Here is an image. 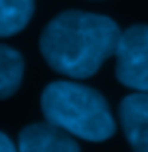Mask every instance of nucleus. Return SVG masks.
Listing matches in <instances>:
<instances>
[{
  "label": "nucleus",
  "instance_id": "f257e3e1",
  "mask_svg": "<svg viewBox=\"0 0 148 152\" xmlns=\"http://www.w3.org/2000/svg\"><path fill=\"white\" fill-rule=\"evenodd\" d=\"M120 28L114 19L86 11H64L41 32V54L56 73L73 79L92 77L116 52Z\"/></svg>",
  "mask_w": 148,
  "mask_h": 152
},
{
  "label": "nucleus",
  "instance_id": "f03ea898",
  "mask_svg": "<svg viewBox=\"0 0 148 152\" xmlns=\"http://www.w3.org/2000/svg\"><path fill=\"white\" fill-rule=\"evenodd\" d=\"M41 111L47 122L64 129L75 139L105 141L116 122L103 94L75 82H52L41 94Z\"/></svg>",
  "mask_w": 148,
  "mask_h": 152
},
{
  "label": "nucleus",
  "instance_id": "7ed1b4c3",
  "mask_svg": "<svg viewBox=\"0 0 148 152\" xmlns=\"http://www.w3.org/2000/svg\"><path fill=\"white\" fill-rule=\"evenodd\" d=\"M114 56L118 82L148 92V24H135L122 30Z\"/></svg>",
  "mask_w": 148,
  "mask_h": 152
},
{
  "label": "nucleus",
  "instance_id": "20e7f679",
  "mask_svg": "<svg viewBox=\"0 0 148 152\" xmlns=\"http://www.w3.org/2000/svg\"><path fill=\"white\" fill-rule=\"evenodd\" d=\"M17 148L22 152H77L80 144L71 133L54 122H34L19 131Z\"/></svg>",
  "mask_w": 148,
  "mask_h": 152
},
{
  "label": "nucleus",
  "instance_id": "39448f33",
  "mask_svg": "<svg viewBox=\"0 0 148 152\" xmlns=\"http://www.w3.org/2000/svg\"><path fill=\"white\" fill-rule=\"evenodd\" d=\"M120 126L133 150L148 152V92L135 90L125 96L118 107Z\"/></svg>",
  "mask_w": 148,
  "mask_h": 152
},
{
  "label": "nucleus",
  "instance_id": "423d86ee",
  "mask_svg": "<svg viewBox=\"0 0 148 152\" xmlns=\"http://www.w3.org/2000/svg\"><path fill=\"white\" fill-rule=\"evenodd\" d=\"M24 77V58L17 49L0 43V99L17 92Z\"/></svg>",
  "mask_w": 148,
  "mask_h": 152
},
{
  "label": "nucleus",
  "instance_id": "0eeeda50",
  "mask_svg": "<svg viewBox=\"0 0 148 152\" xmlns=\"http://www.w3.org/2000/svg\"><path fill=\"white\" fill-rule=\"evenodd\" d=\"M34 0H0V37H13L28 26Z\"/></svg>",
  "mask_w": 148,
  "mask_h": 152
},
{
  "label": "nucleus",
  "instance_id": "6e6552de",
  "mask_svg": "<svg viewBox=\"0 0 148 152\" xmlns=\"http://www.w3.org/2000/svg\"><path fill=\"white\" fill-rule=\"evenodd\" d=\"M13 150H15V144L9 139V135L0 131V152H13Z\"/></svg>",
  "mask_w": 148,
  "mask_h": 152
}]
</instances>
